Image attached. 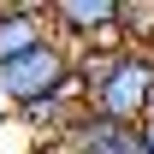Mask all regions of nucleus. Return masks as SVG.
Masks as SVG:
<instances>
[{
  "label": "nucleus",
  "mask_w": 154,
  "mask_h": 154,
  "mask_svg": "<svg viewBox=\"0 0 154 154\" xmlns=\"http://www.w3.org/2000/svg\"><path fill=\"white\" fill-rule=\"evenodd\" d=\"M71 71H77V54L59 36H48L42 48H30V54H18V59L0 65V101L12 113H24V107H36L48 95H65L71 89Z\"/></svg>",
  "instance_id": "f257e3e1"
},
{
  "label": "nucleus",
  "mask_w": 154,
  "mask_h": 154,
  "mask_svg": "<svg viewBox=\"0 0 154 154\" xmlns=\"http://www.w3.org/2000/svg\"><path fill=\"white\" fill-rule=\"evenodd\" d=\"M89 113L113 119V125H142L154 113V48H119L101 95L89 101Z\"/></svg>",
  "instance_id": "f03ea898"
},
{
  "label": "nucleus",
  "mask_w": 154,
  "mask_h": 154,
  "mask_svg": "<svg viewBox=\"0 0 154 154\" xmlns=\"http://www.w3.org/2000/svg\"><path fill=\"white\" fill-rule=\"evenodd\" d=\"M48 18L65 48L119 42V0H48Z\"/></svg>",
  "instance_id": "7ed1b4c3"
},
{
  "label": "nucleus",
  "mask_w": 154,
  "mask_h": 154,
  "mask_svg": "<svg viewBox=\"0 0 154 154\" xmlns=\"http://www.w3.org/2000/svg\"><path fill=\"white\" fill-rule=\"evenodd\" d=\"M54 36V18H48V6H30V0H0V65L6 59L30 54V48H42V42Z\"/></svg>",
  "instance_id": "20e7f679"
},
{
  "label": "nucleus",
  "mask_w": 154,
  "mask_h": 154,
  "mask_svg": "<svg viewBox=\"0 0 154 154\" xmlns=\"http://www.w3.org/2000/svg\"><path fill=\"white\" fill-rule=\"evenodd\" d=\"M71 154H148V142H142V125H113L89 113L71 136Z\"/></svg>",
  "instance_id": "39448f33"
},
{
  "label": "nucleus",
  "mask_w": 154,
  "mask_h": 154,
  "mask_svg": "<svg viewBox=\"0 0 154 154\" xmlns=\"http://www.w3.org/2000/svg\"><path fill=\"white\" fill-rule=\"evenodd\" d=\"M119 48H154V0H119Z\"/></svg>",
  "instance_id": "423d86ee"
},
{
  "label": "nucleus",
  "mask_w": 154,
  "mask_h": 154,
  "mask_svg": "<svg viewBox=\"0 0 154 154\" xmlns=\"http://www.w3.org/2000/svg\"><path fill=\"white\" fill-rule=\"evenodd\" d=\"M142 142H148V154H154V113L142 119Z\"/></svg>",
  "instance_id": "0eeeda50"
}]
</instances>
